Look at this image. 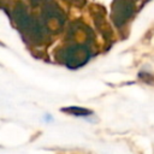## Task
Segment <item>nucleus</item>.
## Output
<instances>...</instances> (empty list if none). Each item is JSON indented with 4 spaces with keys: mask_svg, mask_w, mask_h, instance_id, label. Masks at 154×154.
<instances>
[{
    "mask_svg": "<svg viewBox=\"0 0 154 154\" xmlns=\"http://www.w3.org/2000/svg\"><path fill=\"white\" fill-rule=\"evenodd\" d=\"M90 58V51L87 46H73L66 49L64 54V60L70 69H77L83 66Z\"/></svg>",
    "mask_w": 154,
    "mask_h": 154,
    "instance_id": "nucleus-1",
    "label": "nucleus"
},
{
    "mask_svg": "<svg viewBox=\"0 0 154 154\" xmlns=\"http://www.w3.org/2000/svg\"><path fill=\"white\" fill-rule=\"evenodd\" d=\"M63 111L64 112H67V113H71L73 116H78V117H84V116L91 114V111L90 109H87V108H83V107H77V106L63 108Z\"/></svg>",
    "mask_w": 154,
    "mask_h": 154,
    "instance_id": "nucleus-2",
    "label": "nucleus"
}]
</instances>
